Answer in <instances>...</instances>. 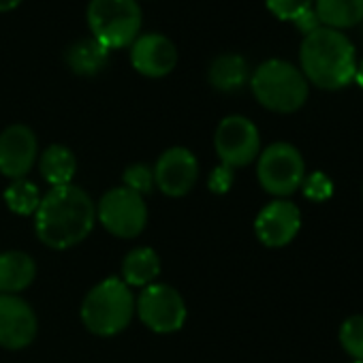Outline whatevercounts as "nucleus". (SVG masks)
Segmentation results:
<instances>
[{"label": "nucleus", "mask_w": 363, "mask_h": 363, "mask_svg": "<svg viewBox=\"0 0 363 363\" xmlns=\"http://www.w3.org/2000/svg\"><path fill=\"white\" fill-rule=\"evenodd\" d=\"M135 312L141 323L156 333H173L186 320V303L169 284H150L135 299Z\"/></svg>", "instance_id": "6e6552de"}, {"label": "nucleus", "mask_w": 363, "mask_h": 363, "mask_svg": "<svg viewBox=\"0 0 363 363\" xmlns=\"http://www.w3.org/2000/svg\"><path fill=\"white\" fill-rule=\"evenodd\" d=\"M250 79L248 62L240 54H220L208 69V82L220 92H238Z\"/></svg>", "instance_id": "dca6fc26"}, {"label": "nucleus", "mask_w": 363, "mask_h": 363, "mask_svg": "<svg viewBox=\"0 0 363 363\" xmlns=\"http://www.w3.org/2000/svg\"><path fill=\"white\" fill-rule=\"evenodd\" d=\"M231 171L233 169H229L225 164H220L218 169H214V173L210 177V189L214 193H227L231 189V184H233V173Z\"/></svg>", "instance_id": "a878e982"}, {"label": "nucleus", "mask_w": 363, "mask_h": 363, "mask_svg": "<svg viewBox=\"0 0 363 363\" xmlns=\"http://www.w3.org/2000/svg\"><path fill=\"white\" fill-rule=\"evenodd\" d=\"M96 220L116 238H137L147 225V208L141 195L120 186L105 193L96 206Z\"/></svg>", "instance_id": "0eeeda50"}, {"label": "nucleus", "mask_w": 363, "mask_h": 363, "mask_svg": "<svg viewBox=\"0 0 363 363\" xmlns=\"http://www.w3.org/2000/svg\"><path fill=\"white\" fill-rule=\"evenodd\" d=\"M86 20L92 37L111 52L133 45L143 16L139 0H90Z\"/></svg>", "instance_id": "39448f33"}, {"label": "nucleus", "mask_w": 363, "mask_h": 363, "mask_svg": "<svg viewBox=\"0 0 363 363\" xmlns=\"http://www.w3.org/2000/svg\"><path fill=\"white\" fill-rule=\"evenodd\" d=\"M340 342L352 359L363 361V316L361 314L350 316L342 323Z\"/></svg>", "instance_id": "4be33fe9"}, {"label": "nucleus", "mask_w": 363, "mask_h": 363, "mask_svg": "<svg viewBox=\"0 0 363 363\" xmlns=\"http://www.w3.org/2000/svg\"><path fill=\"white\" fill-rule=\"evenodd\" d=\"M267 9L282 22H295L310 9H314V0H265Z\"/></svg>", "instance_id": "5701e85b"}, {"label": "nucleus", "mask_w": 363, "mask_h": 363, "mask_svg": "<svg viewBox=\"0 0 363 363\" xmlns=\"http://www.w3.org/2000/svg\"><path fill=\"white\" fill-rule=\"evenodd\" d=\"M314 13L323 28H352L363 22V0H314Z\"/></svg>", "instance_id": "f3484780"}, {"label": "nucleus", "mask_w": 363, "mask_h": 363, "mask_svg": "<svg viewBox=\"0 0 363 363\" xmlns=\"http://www.w3.org/2000/svg\"><path fill=\"white\" fill-rule=\"evenodd\" d=\"M130 65L145 77H164L177 65V48L169 37L160 33L139 35L130 45Z\"/></svg>", "instance_id": "ddd939ff"}, {"label": "nucleus", "mask_w": 363, "mask_h": 363, "mask_svg": "<svg viewBox=\"0 0 363 363\" xmlns=\"http://www.w3.org/2000/svg\"><path fill=\"white\" fill-rule=\"evenodd\" d=\"M257 175L261 186L269 195L289 197L301 186L306 177V164L295 145L278 141L261 152Z\"/></svg>", "instance_id": "423d86ee"}, {"label": "nucleus", "mask_w": 363, "mask_h": 363, "mask_svg": "<svg viewBox=\"0 0 363 363\" xmlns=\"http://www.w3.org/2000/svg\"><path fill=\"white\" fill-rule=\"evenodd\" d=\"M135 314V295L122 278H105L88 291L82 303V320L94 335H116L128 327Z\"/></svg>", "instance_id": "20e7f679"}, {"label": "nucleus", "mask_w": 363, "mask_h": 363, "mask_svg": "<svg viewBox=\"0 0 363 363\" xmlns=\"http://www.w3.org/2000/svg\"><path fill=\"white\" fill-rule=\"evenodd\" d=\"M303 193L312 201H323L331 195V182L323 173H312L310 177H303Z\"/></svg>", "instance_id": "393cba45"}, {"label": "nucleus", "mask_w": 363, "mask_h": 363, "mask_svg": "<svg viewBox=\"0 0 363 363\" xmlns=\"http://www.w3.org/2000/svg\"><path fill=\"white\" fill-rule=\"evenodd\" d=\"M5 203H7V208L13 214L30 216V214H35L39 210L41 193H39V189L33 184V182H28L26 177L13 179L11 184L7 186V191H5Z\"/></svg>", "instance_id": "412c9836"}, {"label": "nucleus", "mask_w": 363, "mask_h": 363, "mask_svg": "<svg viewBox=\"0 0 363 363\" xmlns=\"http://www.w3.org/2000/svg\"><path fill=\"white\" fill-rule=\"evenodd\" d=\"M154 171V184L167 197H184L189 195L199 177V162L195 154L186 147H169L164 150Z\"/></svg>", "instance_id": "9d476101"}, {"label": "nucleus", "mask_w": 363, "mask_h": 363, "mask_svg": "<svg viewBox=\"0 0 363 363\" xmlns=\"http://www.w3.org/2000/svg\"><path fill=\"white\" fill-rule=\"evenodd\" d=\"M354 363H363V361H354Z\"/></svg>", "instance_id": "c756f323"}, {"label": "nucleus", "mask_w": 363, "mask_h": 363, "mask_svg": "<svg viewBox=\"0 0 363 363\" xmlns=\"http://www.w3.org/2000/svg\"><path fill=\"white\" fill-rule=\"evenodd\" d=\"M299 227H301V214L297 206L284 199L265 206L255 220L257 238L269 248H282L291 244L299 233Z\"/></svg>", "instance_id": "4468645a"}, {"label": "nucleus", "mask_w": 363, "mask_h": 363, "mask_svg": "<svg viewBox=\"0 0 363 363\" xmlns=\"http://www.w3.org/2000/svg\"><path fill=\"white\" fill-rule=\"evenodd\" d=\"M39 169H41V175L45 177V182L52 189L69 186V184H73V177L77 171V160H75V154L67 145L56 143L43 152V156L39 160Z\"/></svg>", "instance_id": "a211bd4d"}, {"label": "nucleus", "mask_w": 363, "mask_h": 363, "mask_svg": "<svg viewBox=\"0 0 363 363\" xmlns=\"http://www.w3.org/2000/svg\"><path fill=\"white\" fill-rule=\"evenodd\" d=\"M39 320L28 301L18 295L0 293V346L20 350L33 344Z\"/></svg>", "instance_id": "f8f14e48"}, {"label": "nucleus", "mask_w": 363, "mask_h": 363, "mask_svg": "<svg viewBox=\"0 0 363 363\" xmlns=\"http://www.w3.org/2000/svg\"><path fill=\"white\" fill-rule=\"evenodd\" d=\"M293 24H295V26H297V30H299V33H303L306 37H308L310 33H314V30H318V28H320V22H318V18H316L314 9H310L308 13H303L301 18H297Z\"/></svg>", "instance_id": "bb28decb"}, {"label": "nucleus", "mask_w": 363, "mask_h": 363, "mask_svg": "<svg viewBox=\"0 0 363 363\" xmlns=\"http://www.w3.org/2000/svg\"><path fill=\"white\" fill-rule=\"evenodd\" d=\"M39 141L30 126L11 124L0 133V173L11 179H22L35 167Z\"/></svg>", "instance_id": "9b49d317"}, {"label": "nucleus", "mask_w": 363, "mask_h": 363, "mask_svg": "<svg viewBox=\"0 0 363 363\" xmlns=\"http://www.w3.org/2000/svg\"><path fill=\"white\" fill-rule=\"evenodd\" d=\"M124 186L135 191L141 197L147 195L154 189V171L147 164H143V162L130 164L124 171Z\"/></svg>", "instance_id": "b1692460"}, {"label": "nucleus", "mask_w": 363, "mask_h": 363, "mask_svg": "<svg viewBox=\"0 0 363 363\" xmlns=\"http://www.w3.org/2000/svg\"><path fill=\"white\" fill-rule=\"evenodd\" d=\"M160 274V259L152 248H133L122 261V282L126 286H150Z\"/></svg>", "instance_id": "6ab92c4d"}, {"label": "nucleus", "mask_w": 363, "mask_h": 363, "mask_svg": "<svg viewBox=\"0 0 363 363\" xmlns=\"http://www.w3.org/2000/svg\"><path fill=\"white\" fill-rule=\"evenodd\" d=\"M255 99L269 111L293 113L308 101V79L303 73L280 58H269L257 67L250 77Z\"/></svg>", "instance_id": "7ed1b4c3"}, {"label": "nucleus", "mask_w": 363, "mask_h": 363, "mask_svg": "<svg viewBox=\"0 0 363 363\" xmlns=\"http://www.w3.org/2000/svg\"><path fill=\"white\" fill-rule=\"evenodd\" d=\"M20 3H22V0H0V13H5V11H11V9H16Z\"/></svg>", "instance_id": "cd10ccee"}, {"label": "nucleus", "mask_w": 363, "mask_h": 363, "mask_svg": "<svg viewBox=\"0 0 363 363\" xmlns=\"http://www.w3.org/2000/svg\"><path fill=\"white\" fill-rule=\"evenodd\" d=\"M354 82L363 88V60L357 62V71H354Z\"/></svg>", "instance_id": "c85d7f7f"}, {"label": "nucleus", "mask_w": 363, "mask_h": 363, "mask_svg": "<svg viewBox=\"0 0 363 363\" xmlns=\"http://www.w3.org/2000/svg\"><path fill=\"white\" fill-rule=\"evenodd\" d=\"M67 65L77 75H96L109 60V50L99 43L94 37L79 39L71 43V48L65 54Z\"/></svg>", "instance_id": "aec40b11"}, {"label": "nucleus", "mask_w": 363, "mask_h": 363, "mask_svg": "<svg viewBox=\"0 0 363 363\" xmlns=\"http://www.w3.org/2000/svg\"><path fill=\"white\" fill-rule=\"evenodd\" d=\"M37 276V265L30 255L20 250H9L0 255V293L16 295L33 284Z\"/></svg>", "instance_id": "2eb2a0df"}, {"label": "nucleus", "mask_w": 363, "mask_h": 363, "mask_svg": "<svg viewBox=\"0 0 363 363\" xmlns=\"http://www.w3.org/2000/svg\"><path fill=\"white\" fill-rule=\"evenodd\" d=\"M299 60L303 77L323 90H340L354 79L357 54L340 30L320 26L310 33L301 43Z\"/></svg>", "instance_id": "f03ea898"}, {"label": "nucleus", "mask_w": 363, "mask_h": 363, "mask_svg": "<svg viewBox=\"0 0 363 363\" xmlns=\"http://www.w3.org/2000/svg\"><path fill=\"white\" fill-rule=\"evenodd\" d=\"M214 147L218 158L225 167H246L250 164L261 150V135L255 122H250L244 116H229L220 120L216 135H214Z\"/></svg>", "instance_id": "1a4fd4ad"}, {"label": "nucleus", "mask_w": 363, "mask_h": 363, "mask_svg": "<svg viewBox=\"0 0 363 363\" xmlns=\"http://www.w3.org/2000/svg\"><path fill=\"white\" fill-rule=\"evenodd\" d=\"M96 220V206L75 184L52 189L41 197L39 210L35 212V231L37 238L54 248L67 250L84 242Z\"/></svg>", "instance_id": "f257e3e1"}]
</instances>
